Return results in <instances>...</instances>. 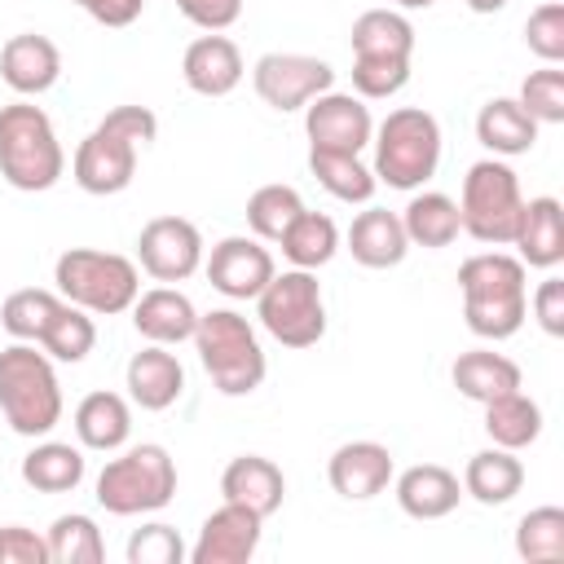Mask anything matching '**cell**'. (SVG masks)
I'll use <instances>...</instances> for the list:
<instances>
[{"label":"cell","mask_w":564,"mask_h":564,"mask_svg":"<svg viewBox=\"0 0 564 564\" xmlns=\"http://www.w3.org/2000/svg\"><path fill=\"white\" fill-rule=\"evenodd\" d=\"M282 242V256L291 260V269H322V264H330L335 260V251H339V229H335V220L326 216V212H300L291 225H286V234L278 238Z\"/></svg>","instance_id":"obj_33"},{"label":"cell","mask_w":564,"mask_h":564,"mask_svg":"<svg viewBox=\"0 0 564 564\" xmlns=\"http://www.w3.org/2000/svg\"><path fill=\"white\" fill-rule=\"evenodd\" d=\"M137 260L154 282H185L203 264V234L185 216H154L137 234Z\"/></svg>","instance_id":"obj_12"},{"label":"cell","mask_w":564,"mask_h":564,"mask_svg":"<svg viewBox=\"0 0 564 564\" xmlns=\"http://www.w3.org/2000/svg\"><path fill=\"white\" fill-rule=\"evenodd\" d=\"M348 251L361 269H397L410 251V238H405V225L397 212L388 207H366L352 216L348 225Z\"/></svg>","instance_id":"obj_23"},{"label":"cell","mask_w":564,"mask_h":564,"mask_svg":"<svg viewBox=\"0 0 564 564\" xmlns=\"http://www.w3.org/2000/svg\"><path fill=\"white\" fill-rule=\"evenodd\" d=\"M392 4H397V9H432L436 0H392Z\"/></svg>","instance_id":"obj_49"},{"label":"cell","mask_w":564,"mask_h":564,"mask_svg":"<svg viewBox=\"0 0 564 564\" xmlns=\"http://www.w3.org/2000/svg\"><path fill=\"white\" fill-rule=\"evenodd\" d=\"M70 4H79L101 26H132L145 9V0H70Z\"/></svg>","instance_id":"obj_47"},{"label":"cell","mask_w":564,"mask_h":564,"mask_svg":"<svg viewBox=\"0 0 564 564\" xmlns=\"http://www.w3.org/2000/svg\"><path fill=\"white\" fill-rule=\"evenodd\" d=\"M93 344H97V326H93V317L79 308V304H62L57 308V317L48 322V330L40 335V344L35 348H44L53 361H84L88 352H93Z\"/></svg>","instance_id":"obj_38"},{"label":"cell","mask_w":564,"mask_h":564,"mask_svg":"<svg viewBox=\"0 0 564 564\" xmlns=\"http://www.w3.org/2000/svg\"><path fill=\"white\" fill-rule=\"evenodd\" d=\"M123 383H128V401L132 405H141V410H167L185 392V366L167 352V344H150V348L132 352V361L123 370Z\"/></svg>","instance_id":"obj_21"},{"label":"cell","mask_w":564,"mask_h":564,"mask_svg":"<svg viewBox=\"0 0 564 564\" xmlns=\"http://www.w3.org/2000/svg\"><path fill=\"white\" fill-rule=\"evenodd\" d=\"M273 273H278L273 256H269V247H260L256 234L251 238L247 234H229L207 256V282L229 300H256Z\"/></svg>","instance_id":"obj_14"},{"label":"cell","mask_w":564,"mask_h":564,"mask_svg":"<svg viewBox=\"0 0 564 564\" xmlns=\"http://www.w3.org/2000/svg\"><path fill=\"white\" fill-rule=\"evenodd\" d=\"M476 141L494 159H516L538 145V119L516 101V97H494L476 115Z\"/></svg>","instance_id":"obj_27"},{"label":"cell","mask_w":564,"mask_h":564,"mask_svg":"<svg viewBox=\"0 0 564 564\" xmlns=\"http://www.w3.org/2000/svg\"><path fill=\"white\" fill-rule=\"evenodd\" d=\"M0 564H48V538L22 524H0Z\"/></svg>","instance_id":"obj_44"},{"label":"cell","mask_w":564,"mask_h":564,"mask_svg":"<svg viewBox=\"0 0 564 564\" xmlns=\"http://www.w3.org/2000/svg\"><path fill=\"white\" fill-rule=\"evenodd\" d=\"M220 494H225V502L251 507L260 520H269L282 507V498H286V476L264 454H238L220 471Z\"/></svg>","instance_id":"obj_20"},{"label":"cell","mask_w":564,"mask_h":564,"mask_svg":"<svg viewBox=\"0 0 564 564\" xmlns=\"http://www.w3.org/2000/svg\"><path fill=\"white\" fill-rule=\"evenodd\" d=\"M520 485H524V463L516 458V449H502V445L471 454L463 467V494H471L480 507L511 502L520 494Z\"/></svg>","instance_id":"obj_28"},{"label":"cell","mask_w":564,"mask_h":564,"mask_svg":"<svg viewBox=\"0 0 564 564\" xmlns=\"http://www.w3.org/2000/svg\"><path fill=\"white\" fill-rule=\"evenodd\" d=\"M194 348H198V361H203L207 379L225 397H251L269 375V361H264V348H260L251 322L234 308L198 313Z\"/></svg>","instance_id":"obj_5"},{"label":"cell","mask_w":564,"mask_h":564,"mask_svg":"<svg viewBox=\"0 0 564 564\" xmlns=\"http://www.w3.org/2000/svg\"><path fill=\"white\" fill-rule=\"evenodd\" d=\"M181 560H189V551L172 524H141L128 538V564H181Z\"/></svg>","instance_id":"obj_43"},{"label":"cell","mask_w":564,"mask_h":564,"mask_svg":"<svg viewBox=\"0 0 564 564\" xmlns=\"http://www.w3.org/2000/svg\"><path fill=\"white\" fill-rule=\"evenodd\" d=\"M62 172L66 154L53 119L31 101L0 106V176L22 194H44L62 181Z\"/></svg>","instance_id":"obj_4"},{"label":"cell","mask_w":564,"mask_h":564,"mask_svg":"<svg viewBox=\"0 0 564 564\" xmlns=\"http://www.w3.org/2000/svg\"><path fill=\"white\" fill-rule=\"evenodd\" d=\"M463 317L480 339H511L529 313V269L507 251H480L458 264Z\"/></svg>","instance_id":"obj_1"},{"label":"cell","mask_w":564,"mask_h":564,"mask_svg":"<svg viewBox=\"0 0 564 564\" xmlns=\"http://www.w3.org/2000/svg\"><path fill=\"white\" fill-rule=\"evenodd\" d=\"M242 70L247 66H242L238 44L229 35H220V31L198 35L185 48V57H181V75H185L189 93H198V97H225V93H234L242 84Z\"/></svg>","instance_id":"obj_19"},{"label":"cell","mask_w":564,"mask_h":564,"mask_svg":"<svg viewBox=\"0 0 564 564\" xmlns=\"http://www.w3.org/2000/svg\"><path fill=\"white\" fill-rule=\"evenodd\" d=\"M308 172L339 203H370L375 189H379V181L361 163V154H339V150H313L308 145Z\"/></svg>","instance_id":"obj_32"},{"label":"cell","mask_w":564,"mask_h":564,"mask_svg":"<svg viewBox=\"0 0 564 564\" xmlns=\"http://www.w3.org/2000/svg\"><path fill=\"white\" fill-rule=\"evenodd\" d=\"M410 84V62L397 57H352V93L361 101H383Z\"/></svg>","instance_id":"obj_40"},{"label":"cell","mask_w":564,"mask_h":564,"mask_svg":"<svg viewBox=\"0 0 564 564\" xmlns=\"http://www.w3.org/2000/svg\"><path fill=\"white\" fill-rule=\"evenodd\" d=\"M449 379L476 405H489L494 397H507V392L524 388L520 366L507 352H494V348H467V352H458V361L449 366Z\"/></svg>","instance_id":"obj_25"},{"label":"cell","mask_w":564,"mask_h":564,"mask_svg":"<svg viewBox=\"0 0 564 564\" xmlns=\"http://www.w3.org/2000/svg\"><path fill=\"white\" fill-rule=\"evenodd\" d=\"M251 88L264 106L286 115V110H304L317 93L335 88V70L330 62L308 57V53H264L251 66Z\"/></svg>","instance_id":"obj_11"},{"label":"cell","mask_w":564,"mask_h":564,"mask_svg":"<svg viewBox=\"0 0 564 564\" xmlns=\"http://www.w3.org/2000/svg\"><path fill=\"white\" fill-rule=\"evenodd\" d=\"M375 145V181L392 189H419L436 176L441 163V123L423 106H397L370 137Z\"/></svg>","instance_id":"obj_6"},{"label":"cell","mask_w":564,"mask_h":564,"mask_svg":"<svg viewBox=\"0 0 564 564\" xmlns=\"http://www.w3.org/2000/svg\"><path fill=\"white\" fill-rule=\"evenodd\" d=\"M485 432L502 449H524L542 436V405L533 397H524L520 388L507 397H494L485 405Z\"/></svg>","instance_id":"obj_34"},{"label":"cell","mask_w":564,"mask_h":564,"mask_svg":"<svg viewBox=\"0 0 564 564\" xmlns=\"http://www.w3.org/2000/svg\"><path fill=\"white\" fill-rule=\"evenodd\" d=\"M352 57H397L410 62L414 57V22L401 9H366L352 22Z\"/></svg>","instance_id":"obj_29"},{"label":"cell","mask_w":564,"mask_h":564,"mask_svg":"<svg viewBox=\"0 0 564 564\" xmlns=\"http://www.w3.org/2000/svg\"><path fill=\"white\" fill-rule=\"evenodd\" d=\"M0 414L18 436H48L62 423V383L53 357L26 339L0 348Z\"/></svg>","instance_id":"obj_3"},{"label":"cell","mask_w":564,"mask_h":564,"mask_svg":"<svg viewBox=\"0 0 564 564\" xmlns=\"http://www.w3.org/2000/svg\"><path fill=\"white\" fill-rule=\"evenodd\" d=\"M326 480L339 498L370 502L392 485V449L379 441H344L326 463Z\"/></svg>","instance_id":"obj_16"},{"label":"cell","mask_w":564,"mask_h":564,"mask_svg":"<svg viewBox=\"0 0 564 564\" xmlns=\"http://www.w3.org/2000/svg\"><path fill=\"white\" fill-rule=\"evenodd\" d=\"M53 282H57L62 300H70V304H79L84 313H97V317L128 313L141 295L137 264L119 251H97V247L62 251L57 264H53Z\"/></svg>","instance_id":"obj_7"},{"label":"cell","mask_w":564,"mask_h":564,"mask_svg":"<svg viewBox=\"0 0 564 564\" xmlns=\"http://www.w3.org/2000/svg\"><path fill=\"white\" fill-rule=\"evenodd\" d=\"M181 18L203 31H225L242 18V0H176Z\"/></svg>","instance_id":"obj_45"},{"label":"cell","mask_w":564,"mask_h":564,"mask_svg":"<svg viewBox=\"0 0 564 564\" xmlns=\"http://www.w3.org/2000/svg\"><path fill=\"white\" fill-rule=\"evenodd\" d=\"M524 194H520V176L502 163V159H480L467 167L463 176V194H458V220L463 234H471L485 247H502L516 234Z\"/></svg>","instance_id":"obj_10"},{"label":"cell","mask_w":564,"mask_h":564,"mask_svg":"<svg viewBox=\"0 0 564 564\" xmlns=\"http://www.w3.org/2000/svg\"><path fill=\"white\" fill-rule=\"evenodd\" d=\"M0 79L18 93V97H40L62 79V53L48 35L22 31L9 35L0 48Z\"/></svg>","instance_id":"obj_17"},{"label":"cell","mask_w":564,"mask_h":564,"mask_svg":"<svg viewBox=\"0 0 564 564\" xmlns=\"http://www.w3.org/2000/svg\"><path fill=\"white\" fill-rule=\"evenodd\" d=\"M516 101H520L538 123H564V70H560V66L529 70Z\"/></svg>","instance_id":"obj_41"},{"label":"cell","mask_w":564,"mask_h":564,"mask_svg":"<svg viewBox=\"0 0 564 564\" xmlns=\"http://www.w3.org/2000/svg\"><path fill=\"white\" fill-rule=\"evenodd\" d=\"M304 132L313 150H339V154H361L375 137V119L370 106L357 93H317L304 106Z\"/></svg>","instance_id":"obj_13"},{"label":"cell","mask_w":564,"mask_h":564,"mask_svg":"<svg viewBox=\"0 0 564 564\" xmlns=\"http://www.w3.org/2000/svg\"><path fill=\"white\" fill-rule=\"evenodd\" d=\"M516 555L529 564H560L564 560V511L533 507L516 524Z\"/></svg>","instance_id":"obj_37"},{"label":"cell","mask_w":564,"mask_h":564,"mask_svg":"<svg viewBox=\"0 0 564 564\" xmlns=\"http://www.w3.org/2000/svg\"><path fill=\"white\" fill-rule=\"evenodd\" d=\"M463 498V480L441 463H414L397 476V507L410 520H445Z\"/></svg>","instance_id":"obj_22"},{"label":"cell","mask_w":564,"mask_h":564,"mask_svg":"<svg viewBox=\"0 0 564 564\" xmlns=\"http://www.w3.org/2000/svg\"><path fill=\"white\" fill-rule=\"evenodd\" d=\"M260 529H264V520L251 507L220 502L203 520L198 542L189 546V564H247L260 546Z\"/></svg>","instance_id":"obj_15"},{"label":"cell","mask_w":564,"mask_h":564,"mask_svg":"<svg viewBox=\"0 0 564 564\" xmlns=\"http://www.w3.org/2000/svg\"><path fill=\"white\" fill-rule=\"evenodd\" d=\"M524 44L533 57H542L546 66H560L564 62V4L560 0H546L529 13L524 22Z\"/></svg>","instance_id":"obj_42"},{"label":"cell","mask_w":564,"mask_h":564,"mask_svg":"<svg viewBox=\"0 0 564 564\" xmlns=\"http://www.w3.org/2000/svg\"><path fill=\"white\" fill-rule=\"evenodd\" d=\"M159 137V119L145 106H115L79 145L70 159L75 185L84 194H123L137 176V150H145Z\"/></svg>","instance_id":"obj_2"},{"label":"cell","mask_w":564,"mask_h":564,"mask_svg":"<svg viewBox=\"0 0 564 564\" xmlns=\"http://www.w3.org/2000/svg\"><path fill=\"white\" fill-rule=\"evenodd\" d=\"M132 326L141 339L150 344H181V339H194V326H198V308L185 291L176 286H154V291H141L137 304H132Z\"/></svg>","instance_id":"obj_24"},{"label":"cell","mask_w":564,"mask_h":564,"mask_svg":"<svg viewBox=\"0 0 564 564\" xmlns=\"http://www.w3.org/2000/svg\"><path fill=\"white\" fill-rule=\"evenodd\" d=\"M467 9L471 13H498V9H507V0H467Z\"/></svg>","instance_id":"obj_48"},{"label":"cell","mask_w":564,"mask_h":564,"mask_svg":"<svg viewBox=\"0 0 564 564\" xmlns=\"http://www.w3.org/2000/svg\"><path fill=\"white\" fill-rule=\"evenodd\" d=\"M304 212V198L291 189V185H260L251 198H247V229L260 238V242H278L286 234V225Z\"/></svg>","instance_id":"obj_39"},{"label":"cell","mask_w":564,"mask_h":564,"mask_svg":"<svg viewBox=\"0 0 564 564\" xmlns=\"http://www.w3.org/2000/svg\"><path fill=\"white\" fill-rule=\"evenodd\" d=\"M260 326L282 348H313L326 335V300L313 269H282L256 295Z\"/></svg>","instance_id":"obj_9"},{"label":"cell","mask_w":564,"mask_h":564,"mask_svg":"<svg viewBox=\"0 0 564 564\" xmlns=\"http://www.w3.org/2000/svg\"><path fill=\"white\" fill-rule=\"evenodd\" d=\"M44 538H48V564H101V560H106L101 529H97V520L84 516V511L57 516Z\"/></svg>","instance_id":"obj_35"},{"label":"cell","mask_w":564,"mask_h":564,"mask_svg":"<svg viewBox=\"0 0 564 564\" xmlns=\"http://www.w3.org/2000/svg\"><path fill=\"white\" fill-rule=\"evenodd\" d=\"M511 247H516V260L524 269H555L564 260V207H560V198H551V194L524 198Z\"/></svg>","instance_id":"obj_18"},{"label":"cell","mask_w":564,"mask_h":564,"mask_svg":"<svg viewBox=\"0 0 564 564\" xmlns=\"http://www.w3.org/2000/svg\"><path fill=\"white\" fill-rule=\"evenodd\" d=\"M533 317H538V326L546 330V335H564V282L551 273V278H542L538 282V291H533Z\"/></svg>","instance_id":"obj_46"},{"label":"cell","mask_w":564,"mask_h":564,"mask_svg":"<svg viewBox=\"0 0 564 564\" xmlns=\"http://www.w3.org/2000/svg\"><path fill=\"white\" fill-rule=\"evenodd\" d=\"M401 225H405V238L410 247H427V251H441L449 247L458 234H463V220H458V203L441 189H423L405 203L401 212Z\"/></svg>","instance_id":"obj_30"},{"label":"cell","mask_w":564,"mask_h":564,"mask_svg":"<svg viewBox=\"0 0 564 564\" xmlns=\"http://www.w3.org/2000/svg\"><path fill=\"white\" fill-rule=\"evenodd\" d=\"M18 471L35 494H70L84 480V454L66 441H40L35 449H26Z\"/></svg>","instance_id":"obj_31"},{"label":"cell","mask_w":564,"mask_h":564,"mask_svg":"<svg viewBox=\"0 0 564 564\" xmlns=\"http://www.w3.org/2000/svg\"><path fill=\"white\" fill-rule=\"evenodd\" d=\"M176 494V463L163 445L141 441L97 471V507L110 516H145L167 507Z\"/></svg>","instance_id":"obj_8"},{"label":"cell","mask_w":564,"mask_h":564,"mask_svg":"<svg viewBox=\"0 0 564 564\" xmlns=\"http://www.w3.org/2000/svg\"><path fill=\"white\" fill-rule=\"evenodd\" d=\"M75 436L84 449H97V454H115L128 445L132 436V405L128 397L119 392H88L79 405H75Z\"/></svg>","instance_id":"obj_26"},{"label":"cell","mask_w":564,"mask_h":564,"mask_svg":"<svg viewBox=\"0 0 564 564\" xmlns=\"http://www.w3.org/2000/svg\"><path fill=\"white\" fill-rule=\"evenodd\" d=\"M66 300L57 291H44V286H22L13 291L4 304H0V326L13 335V339H26V344H40V335L48 330V322L57 317Z\"/></svg>","instance_id":"obj_36"}]
</instances>
